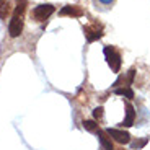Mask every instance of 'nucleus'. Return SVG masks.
<instances>
[{"mask_svg":"<svg viewBox=\"0 0 150 150\" xmlns=\"http://www.w3.org/2000/svg\"><path fill=\"white\" fill-rule=\"evenodd\" d=\"M147 144H149V137H144V139H135V140H131V147L132 149H137V150H140L142 147H145Z\"/></svg>","mask_w":150,"mask_h":150,"instance_id":"obj_12","label":"nucleus"},{"mask_svg":"<svg viewBox=\"0 0 150 150\" xmlns=\"http://www.w3.org/2000/svg\"><path fill=\"white\" fill-rule=\"evenodd\" d=\"M83 127L88 132H98L100 126H98V121H95V119H85L83 121Z\"/></svg>","mask_w":150,"mask_h":150,"instance_id":"obj_10","label":"nucleus"},{"mask_svg":"<svg viewBox=\"0 0 150 150\" xmlns=\"http://www.w3.org/2000/svg\"><path fill=\"white\" fill-rule=\"evenodd\" d=\"M23 25H25V21H23V16L21 15H13L10 20V23H8V33H10L11 38H18L20 34L23 33Z\"/></svg>","mask_w":150,"mask_h":150,"instance_id":"obj_4","label":"nucleus"},{"mask_svg":"<svg viewBox=\"0 0 150 150\" xmlns=\"http://www.w3.org/2000/svg\"><path fill=\"white\" fill-rule=\"evenodd\" d=\"M134 121H135V108L131 105V103H126V117H124V121L119 124L121 129L134 126Z\"/></svg>","mask_w":150,"mask_h":150,"instance_id":"obj_7","label":"nucleus"},{"mask_svg":"<svg viewBox=\"0 0 150 150\" xmlns=\"http://www.w3.org/2000/svg\"><path fill=\"white\" fill-rule=\"evenodd\" d=\"M96 134H98V140L101 142L103 150H116V149H114V145H112L111 137H109V135L106 134V131H101V129H98Z\"/></svg>","mask_w":150,"mask_h":150,"instance_id":"obj_8","label":"nucleus"},{"mask_svg":"<svg viewBox=\"0 0 150 150\" xmlns=\"http://www.w3.org/2000/svg\"><path fill=\"white\" fill-rule=\"evenodd\" d=\"M60 16H72V18H80L83 16V8L79 5H65L62 10L59 11Z\"/></svg>","mask_w":150,"mask_h":150,"instance_id":"obj_6","label":"nucleus"},{"mask_svg":"<svg viewBox=\"0 0 150 150\" xmlns=\"http://www.w3.org/2000/svg\"><path fill=\"white\" fill-rule=\"evenodd\" d=\"M83 33H85V38L88 42H95V41H98V39L103 38V30H101V26L98 28L96 23L83 26Z\"/></svg>","mask_w":150,"mask_h":150,"instance_id":"obj_5","label":"nucleus"},{"mask_svg":"<svg viewBox=\"0 0 150 150\" xmlns=\"http://www.w3.org/2000/svg\"><path fill=\"white\" fill-rule=\"evenodd\" d=\"M103 54H105V59H106V62H108L109 69H111L114 74H119L121 65H122V57H121L119 51H117L114 46H105Z\"/></svg>","mask_w":150,"mask_h":150,"instance_id":"obj_1","label":"nucleus"},{"mask_svg":"<svg viewBox=\"0 0 150 150\" xmlns=\"http://www.w3.org/2000/svg\"><path fill=\"white\" fill-rule=\"evenodd\" d=\"M106 134L111 137V140L121 144V145H127V144H131V134H129L127 131H124V129H111V127H108L106 129Z\"/></svg>","mask_w":150,"mask_h":150,"instance_id":"obj_3","label":"nucleus"},{"mask_svg":"<svg viewBox=\"0 0 150 150\" xmlns=\"http://www.w3.org/2000/svg\"><path fill=\"white\" fill-rule=\"evenodd\" d=\"M8 11H10V4H8V0H0V18H5Z\"/></svg>","mask_w":150,"mask_h":150,"instance_id":"obj_13","label":"nucleus"},{"mask_svg":"<svg viewBox=\"0 0 150 150\" xmlns=\"http://www.w3.org/2000/svg\"><path fill=\"white\" fill-rule=\"evenodd\" d=\"M114 93L119 95V96L127 98V100H132V98H134V90H132L131 86H116V88H114Z\"/></svg>","mask_w":150,"mask_h":150,"instance_id":"obj_9","label":"nucleus"},{"mask_svg":"<svg viewBox=\"0 0 150 150\" xmlns=\"http://www.w3.org/2000/svg\"><path fill=\"white\" fill-rule=\"evenodd\" d=\"M103 114H105V108H103V106H98V108L93 109V119L95 121H101Z\"/></svg>","mask_w":150,"mask_h":150,"instance_id":"obj_14","label":"nucleus"},{"mask_svg":"<svg viewBox=\"0 0 150 150\" xmlns=\"http://www.w3.org/2000/svg\"><path fill=\"white\" fill-rule=\"evenodd\" d=\"M26 7H28V2L26 0H16V8L13 11V15H25V11H26Z\"/></svg>","mask_w":150,"mask_h":150,"instance_id":"obj_11","label":"nucleus"},{"mask_svg":"<svg viewBox=\"0 0 150 150\" xmlns=\"http://www.w3.org/2000/svg\"><path fill=\"white\" fill-rule=\"evenodd\" d=\"M119 150H124V149H119Z\"/></svg>","mask_w":150,"mask_h":150,"instance_id":"obj_16","label":"nucleus"},{"mask_svg":"<svg viewBox=\"0 0 150 150\" xmlns=\"http://www.w3.org/2000/svg\"><path fill=\"white\" fill-rule=\"evenodd\" d=\"M100 2H101L103 5H111V4H114L116 0H100Z\"/></svg>","mask_w":150,"mask_h":150,"instance_id":"obj_15","label":"nucleus"},{"mask_svg":"<svg viewBox=\"0 0 150 150\" xmlns=\"http://www.w3.org/2000/svg\"><path fill=\"white\" fill-rule=\"evenodd\" d=\"M54 11H56V8H54V5H51V4L38 5V7H34L33 11H31V18H33L34 21H38V23H42L52 15Z\"/></svg>","mask_w":150,"mask_h":150,"instance_id":"obj_2","label":"nucleus"}]
</instances>
